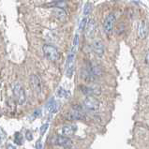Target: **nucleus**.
<instances>
[{
	"label": "nucleus",
	"instance_id": "f3484780",
	"mask_svg": "<svg viewBox=\"0 0 149 149\" xmlns=\"http://www.w3.org/2000/svg\"><path fill=\"white\" fill-rule=\"evenodd\" d=\"M49 7H54V8H65L67 7V3L65 1H56V2H54V3H52V4H50V5H48Z\"/></svg>",
	"mask_w": 149,
	"mask_h": 149
},
{
	"label": "nucleus",
	"instance_id": "1a4fd4ad",
	"mask_svg": "<svg viewBox=\"0 0 149 149\" xmlns=\"http://www.w3.org/2000/svg\"><path fill=\"white\" fill-rule=\"evenodd\" d=\"M30 81H31V86L33 87V89L35 90L37 93H40L41 92V89H42V86H41V81L40 79L39 76L37 75H32L31 78H30Z\"/></svg>",
	"mask_w": 149,
	"mask_h": 149
},
{
	"label": "nucleus",
	"instance_id": "ddd939ff",
	"mask_svg": "<svg viewBox=\"0 0 149 149\" xmlns=\"http://www.w3.org/2000/svg\"><path fill=\"white\" fill-rule=\"evenodd\" d=\"M86 35L87 37H91L93 36V34H94L95 30H96V23L94 20H89V22L86 23Z\"/></svg>",
	"mask_w": 149,
	"mask_h": 149
},
{
	"label": "nucleus",
	"instance_id": "aec40b11",
	"mask_svg": "<svg viewBox=\"0 0 149 149\" xmlns=\"http://www.w3.org/2000/svg\"><path fill=\"white\" fill-rule=\"evenodd\" d=\"M90 12H91V4L86 3V6H84V15L87 16V15H89Z\"/></svg>",
	"mask_w": 149,
	"mask_h": 149
},
{
	"label": "nucleus",
	"instance_id": "bb28decb",
	"mask_svg": "<svg viewBox=\"0 0 149 149\" xmlns=\"http://www.w3.org/2000/svg\"><path fill=\"white\" fill-rule=\"evenodd\" d=\"M0 144H1V138H0Z\"/></svg>",
	"mask_w": 149,
	"mask_h": 149
},
{
	"label": "nucleus",
	"instance_id": "423d86ee",
	"mask_svg": "<svg viewBox=\"0 0 149 149\" xmlns=\"http://www.w3.org/2000/svg\"><path fill=\"white\" fill-rule=\"evenodd\" d=\"M114 23H116V16H114V14L111 13L106 17L103 24V28L106 34H111L113 32Z\"/></svg>",
	"mask_w": 149,
	"mask_h": 149
},
{
	"label": "nucleus",
	"instance_id": "7ed1b4c3",
	"mask_svg": "<svg viewBox=\"0 0 149 149\" xmlns=\"http://www.w3.org/2000/svg\"><path fill=\"white\" fill-rule=\"evenodd\" d=\"M43 53L45 54L46 58L50 61H56L59 58V52L56 49V47H54L53 45L50 44H45L43 46Z\"/></svg>",
	"mask_w": 149,
	"mask_h": 149
},
{
	"label": "nucleus",
	"instance_id": "f257e3e1",
	"mask_svg": "<svg viewBox=\"0 0 149 149\" xmlns=\"http://www.w3.org/2000/svg\"><path fill=\"white\" fill-rule=\"evenodd\" d=\"M84 108L89 113H96L100 109V102L94 96H87L84 101Z\"/></svg>",
	"mask_w": 149,
	"mask_h": 149
},
{
	"label": "nucleus",
	"instance_id": "2eb2a0df",
	"mask_svg": "<svg viewBox=\"0 0 149 149\" xmlns=\"http://www.w3.org/2000/svg\"><path fill=\"white\" fill-rule=\"evenodd\" d=\"M139 36L141 39H144L146 37V33H147V28H146V24L144 21H142L139 24Z\"/></svg>",
	"mask_w": 149,
	"mask_h": 149
},
{
	"label": "nucleus",
	"instance_id": "4be33fe9",
	"mask_svg": "<svg viewBox=\"0 0 149 149\" xmlns=\"http://www.w3.org/2000/svg\"><path fill=\"white\" fill-rule=\"evenodd\" d=\"M25 138H26L28 141H32L33 140V134L30 130H27L26 132H25Z\"/></svg>",
	"mask_w": 149,
	"mask_h": 149
},
{
	"label": "nucleus",
	"instance_id": "4468645a",
	"mask_svg": "<svg viewBox=\"0 0 149 149\" xmlns=\"http://www.w3.org/2000/svg\"><path fill=\"white\" fill-rule=\"evenodd\" d=\"M54 14L55 16V18H57L59 21H64L67 17V13L64 10V8H54Z\"/></svg>",
	"mask_w": 149,
	"mask_h": 149
},
{
	"label": "nucleus",
	"instance_id": "f8f14e48",
	"mask_svg": "<svg viewBox=\"0 0 149 149\" xmlns=\"http://www.w3.org/2000/svg\"><path fill=\"white\" fill-rule=\"evenodd\" d=\"M76 130H77V126L75 125H67V126H64L62 127V133L63 135L65 136H72L74 135Z\"/></svg>",
	"mask_w": 149,
	"mask_h": 149
},
{
	"label": "nucleus",
	"instance_id": "39448f33",
	"mask_svg": "<svg viewBox=\"0 0 149 149\" xmlns=\"http://www.w3.org/2000/svg\"><path fill=\"white\" fill-rule=\"evenodd\" d=\"M75 54L76 53L70 51V53L68 56V60L66 64V76L69 78H71L73 75L74 69H75Z\"/></svg>",
	"mask_w": 149,
	"mask_h": 149
},
{
	"label": "nucleus",
	"instance_id": "412c9836",
	"mask_svg": "<svg viewBox=\"0 0 149 149\" xmlns=\"http://www.w3.org/2000/svg\"><path fill=\"white\" fill-rule=\"evenodd\" d=\"M86 23H87V20H86V18H84V19H82V21H81V22H80V24H79V30H80V31H83L84 29L86 28Z\"/></svg>",
	"mask_w": 149,
	"mask_h": 149
},
{
	"label": "nucleus",
	"instance_id": "a878e982",
	"mask_svg": "<svg viewBox=\"0 0 149 149\" xmlns=\"http://www.w3.org/2000/svg\"><path fill=\"white\" fill-rule=\"evenodd\" d=\"M7 147H8V148H15L14 146H8Z\"/></svg>",
	"mask_w": 149,
	"mask_h": 149
},
{
	"label": "nucleus",
	"instance_id": "a211bd4d",
	"mask_svg": "<svg viewBox=\"0 0 149 149\" xmlns=\"http://www.w3.org/2000/svg\"><path fill=\"white\" fill-rule=\"evenodd\" d=\"M78 46H79V35L76 34L74 37V40H73V43H72V48H71L72 52H74V53L77 52Z\"/></svg>",
	"mask_w": 149,
	"mask_h": 149
},
{
	"label": "nucleus",
	"instance_id": "9d476101",
	"mask_svg": "<svg viewBox=\"0 0 149 149\" xmlns=\"http://www.w3.org/2000/svg\"><path fill=\"white\" fill-rule=\"evenodd\" d=\"M56 143L58 146L69 148L72 146V141L69 137H65V136H58L56 138Z\"/></svg>",
	"mask_w": 149,
	"mask_h": 149
},
{
	"label": "nucleus",
	"instance_id": "0eeeda50",
	"mask_svg": "<svg viewBox=\"0 0 149 149\" xmlns=\"http://www.w3.org/2000/svg\"><path fill=\"white\" fill-rule=\"evenodd\" d=\"M80 90L86 96H97L100 94V88L97 86H81Z\"/></svg>",
	"mask_w": 149,
	"mask_h": 149
},
{
	"label": "nucleus",
	"instance_id": "20e7f679",
	"mask_svg": "<svg viewBox=\"0 0 149 149\" xmlns=\"http://www.w3.org/2000/svg\"><path fill=\"white\" fill-rule=\"evenodd\" d=\"M12 92L15 97V100L19 105H23L25 102V93L22 86L19 84H14L12 86Z\"/></svg>",
	"mask_w": 149,
	"mask_h": 149
},
{
	"label": "nucleus",
	"instance_id": "393cba45",
	"mask_svg": "<svg viewBox=\"0 0 149 149\" xmlns=\"http://www.w3.org/2000/svg\"><path fill=\"white\" fill-rule=\"evenodd\" d=\"M36 147L37 148H42V146H41V142L40 141H39L37 143V144H36Z\"/></svg>",
	"mask_w": 149,
	"mask_h": 149
},
{
	"label": "nucleus",
	"instance_id": "9b49d317",
	"mask_svg": "<svg viewBox=\"0 0 149 149\" xmlns=\"http://www.w3.org/2000/svg\"><path fill=\"white\" fill-rule=\"evenodd\" d=\"M60 105L61 104H60V102H59V101L52 100L51 101H49V103L47 104V106H46V108H47V110L49 111V113L51 114H54L59 110V108H60Z\"/></svg>",
	"mask_w": 149,
	"mask_h": 149
},
{
	"label": "nucleus",
	"instance_id": "5701e85b",
	"mask_svg": "<svg viewBox=\"0 0 149 149\" xmlns=\"http://www.w3.org/2000/svg\"><path fill=\"white\" fill-rule=\"evenodd\" d=\"M41 116V110H36L35 112L33 113V118H38V117H40Z\"/></svg>",
	"mask_w": 149,
	"mask_h": 149
},
{
	"label": "nucleus",
	"instance_id": "6ab92c4d",
	"mask_svg": "<svg viewBox=\"0 0 149 149\" xmlns=\"http://www.w3.org/2000/svg\"><path fill=\"white\" fill-rule=\"evenodd\" d=\"M14 141L15 143H17L18 146H22L23 144V136L20 132H16L14 135Z\"/></svg>",
	"mask_w": 149,
	"mask_h": 149
},
{
	"label": "nucleus",
	"instance_id": "f03ea898",
	"mask_svg": "<svg viewBox=\"0 0 149 149\" xmlns=\"http://www.w3.org/2000/svg\"><path fill=\"white\" fill-rule=\"evenodd\" d=\"M67 118L69 120H84L86 119V116L84 113V107H81L80 105H74L70 112L68 113Z\"/></svg>",
	"mask_w": 149,
	"mask_h": 149
},
{
	"label": "nucleus",
	"instance_id": "6e6552de",
	"mask_svg": "<svg viewBox=\"0 0 149 149\" xmlns=\"http://www.w3.org/2000/svg\"><path fill=\"white\" fill-rule=\"evenodd\" d=\"M92 48L95 54L99 56H102L104 54V45L100 40H95L92 43Z\"/></svg>",
	"mask_w": 149,
	"mask_h": 149
},
{
	"label": "nucleus",
	"instance_id": "dca6fc26",
	"mask_svg": "<svg viewBox=\"0 0 149 149\" xmlns=\"http://www.w3.org/2000/svg\"><path fill=\"white\" fill-rule=\"evenodd\" d=\"M56 94L59 97H66V99H68V97H70V92L69 90H66V89H64L63 87H59L57 89V92Z\"/></svg>",
	"mask_w": 149,
	"mask_h": 149
},
{
	"label": "nucleus",
	"instance_id": "b1692460",
	"mask_svg": "<svg viewBox=\"0 0 149 149\" xmlns=\"http://www.w3.org/2000/svg\"><path fill=\"white\" fill-rule=\"evenodd\" d=\"M48 127H49V124H44V125L41 126V127H40V134L41 135H43L45 133V131L47 130Z\"/></svg>",
	"mask_w": 149,
	"mask_h": 149
}]
</instances>
